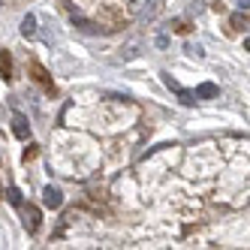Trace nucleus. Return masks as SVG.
I'll return each mask as SVG.
<instances>
[{
	"mask_svg": "<svg viewBox=\"0 0 250 250\" xmlns=\"http://www.w3.org/2000/svg\"><path fill=\"white\" fill-rule=\"evenodd\" d=\"M232 27H235V30H244L247 27V9H241V12L232 15Z\"/></svg>",
	"mask_w": 250,
	"mask_h": 250,
	"instance_id": "8",
	"label": "nucleus"
},
{
	"mask_svg": "<svg viewBox=\"0 0 250 250\" xmlns=\"http://www.w3.org/2000/svg\"><path fill=\"white\" fill-rule=\"evenodd\" d=\"M196 100H211V97H217V84H211V82H205V84H199L196 87Z\"/></svg>",
	"mask_w": 250,
	"mask_h": 250,
	"instance_id": "5",
	"label": "nucleus"
},
{
	"mask_svg": "<svg viewBox=\"0 0 250 250\" xmlns=\"http://www.w3.org/2000/svg\"><path fill=\"white\" fill-rule=\"evenodd\" d=\"M6 199H9V202H12L15 208H21V193L15 190V187H9V190H6Z\"/></svg>",
	"mask_w": 250,
	"mask_h": 250,
	"instance_id": "10",
	"label": "nucleus"
},
{
	"mask_svg": "<svg viewBox=\"0 0 250 250\" xmlns=\"http://www.w3.org/2000/svg\"><path fill=\"white\" fill-rule=\"evenodd\" d=\"M0 76L12 79V55L9 51H0Z\"/></svg>",
	"mask_w": 250,
	"mask_h": 250,
	"instance_id": "6",
	"label": "nucleus"
},
{
	"mask_svg": "<svg viewBox=\"0 0 250 250\" xmlns=\"http://www.w3.org/2000/svg\"><path fill=\"white\" fill-rule=\"evenodd\" d=\"M21 214H24V226H27V232H37V229H40V220H42L40 208H37V205H21Z\"/></svg>",
	"mask_w": 250,
	"mask_h": 250,
	"instance_id": "1",
	"label": "nucleus"
},
{
	"mask_svg": "<svg viewBox=\"0 0 250 250\" xmlns=\"http://www.w3.org/2000/svg\"><path fill=\"white\" fill-rule=\"evenodd\" d=\"M33 157H37V145H30V148L24 151V160H33Z\"/></svg>",
	"mask_w": 250,
	"mask_h": 250,
	"instance_id": "13",
	"label": "nucleus"
},
{
	"mask_svg": "<svg viewBox=\"0 0 250 250\" xmlns=\"http://www.w3.org/2000/svg\"><path fill=\"white\" fill-rule=\"evenodd\" d=\"M136 48H139V45H136V42H133V45H127V48H124V61H130V58H133V55H136Z\"/></svg>",
	"mask_w": 250,
	"mask_h": 250,
	"instance_id": "11",
	"label": "nucleus"
},
{
	"mask_svg": "<svg viewBox=\"0 0 250 250\" xmlns=\"http://www.w3.org/2000/svg\"><path fill=\"white\" fill-rule=\"evenodd\" d=\"M12 133L19 136V139H27V136H30V124H27L24 115H15V118H12Z\"/></svg>",
	"mask_w": 250,
	"mask_h": 250,
	"instance_id": "2",
	"label": "nucleus"
},
{
	"mask_svg": "<svg viewBox=\"0 0 250 250\" xmlns=\"http://www.w3.org/2000/svg\"><path fill=\"white\" fill-rule=\"evenodd\" d=\"M42 202H45L48 208H61L63 196H61V190H55V187H45V190H42Z\"/></svg>",
	"mask_w": 250,
	"mask_h": 250,
	"instance_id": "4",
	"label": "nucleus"
},
{
	"mask_svg": "<svg viewBox=\"0 0 250 250\" xmlns=\"http://www.w3.org/2000/svg\"><path fill=\"white\" fill-rule=\"evenodd\" d=\"M187 51H190V55H196V58H202V55H205L202 45H187Z\"/></svg>",
	"mask_w": 250,
	"mask_h": 250,
	"instance_id": "12",
	"label": "nucleus"
},
{
	"mask_svg": "<svg viewBox=\"0 0 250 250\" xmlns=\"http://www.w3.org/2000/svg\"><path fill=\"white\" fill-rule=\"evenodd\" d=\"M175 94L181 97V103H184V105H193V103H196V94H193V91H184V87H175Z\"/></svg>",
	"mask_w": 250,
	"mask_h": 250,
	"instance_id": "9",
	"label": "nucleus"
},
{
	"mask_svg": "<svg viewBox=\"0 0 250 250\" xmlns=\"http://www.w3.org/2000/svg\"><path fill=\"white\" fill-rule=\"evenodd\" d=\"M21 37H37V19H33L30 12L21 19Z\"/></svg>",
	"mask_w": 250,
	"mask_h": 250,
	"instance_id": "7",
	"label": "nucleus"
},
{
	"mask_svg": "<svg viewBox=\"0 0 250 250\" xmlns=\"http://www.w3.org/2000/svg\"><path fill=\"white\" fill-rule=\"evenodd\" d=\"M33 79H37V82H40V84L45 87V91H48V94H55V84H51V76L45 73V69H42L40 63H33Z\"/></svg>",
	"mask_w": 250,
	"mask_h": 250,
	"instance_id": "3",
	"label": "nucleus"
}]
</instances>
